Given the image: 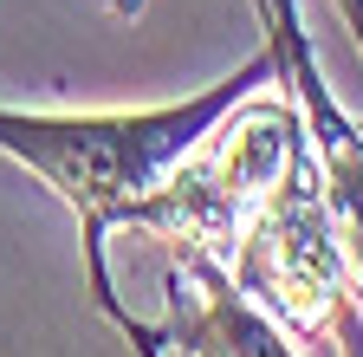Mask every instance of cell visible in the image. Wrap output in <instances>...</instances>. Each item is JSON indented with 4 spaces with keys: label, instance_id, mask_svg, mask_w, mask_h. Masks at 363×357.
<instances>
[{
    "label": "cell",
    "instance_id": "cell-1",
    "mask_svg": "<svg viewBox=\"0 0 363 357\" xmlns=\"http://www.w3.org/2000/svg\"><path fill=\"white\" fill-rule=\"evenodd\" d=\"M272 72V59H247L234 78L214 92L156 104V111H0V150L26 163L59 202L78 208L84 253H91V292L111 305V273H104V234L117 221H136L150 195L169 182V169L189 156L208 123L240 104L253 84ZM117 312V305H111Z\"/></svg>",
    "mask_w": 363,
    "mask_h": 357
},
{
    "label": "cell",
    "instance_id": "cell-2",
    "mask_svg": "<svg viewBox=\"0 0 363 357\" xmlns=\"http://www.w3.org/2000/svg\"><path fill=\"white\" fill-rule=\"evenodd\" d=\"M305 150V123L279 98H240L227 104L208 137L169 169V182L150 195V208L136 214V228H150L189 253L234 260L247 221L266 208V195L286 182V169Z\"/></svg>",
    "mask_w": 363,
    "mask_h": 357
},
{
    "label": "cell",
    "instance_id": "cell-3",
    "mask_svg": "<svg viewBox=\"0 0 363 357\" xmlns=\"http://www.w3.org/2000/svg\"><path fill=\"white\" fill-rule=\"evenodd\" d=\"M344 273H350V260H344V241H337V214L325 202V175H318L311 150H298L286 182L247 221L234 260H227V280L272 325L318 338L331 325L337 299H344Z\"/></svg>",
    "mask_w": 363,
    "mask_h": 357
},
{
    "label": "cell",
    "instance_id": "cell-4",
    "mask_svg": "<svg viewBox=\"0 0 363 357\" xmlns=\"http://www.w3.org/2000/svg\"><path fill=\"white\" fill-rule=\"evenodd\" d=\"M169 344L189 357H292L279 325L227 280V266L208 253L175 247V280H169Z\"/></svg>",
    "mask_w": 363,
    "mask_h": 357
},
{
    "label": "cell",
    "instance_id": "cell-5",
    "mask_svg": "<svg viewBox=\"0 0 363 357\" xmlns=\"http://www.w3.org/2000/svg\"><path fill=\"white\" fill-rule=\"evenodd\" d=\"M344 7V20H350V33H357V46H363V0H337Z\"/></svg>",
    "mask_w": 363,
    "mask_h": 357
}]
</instances>
